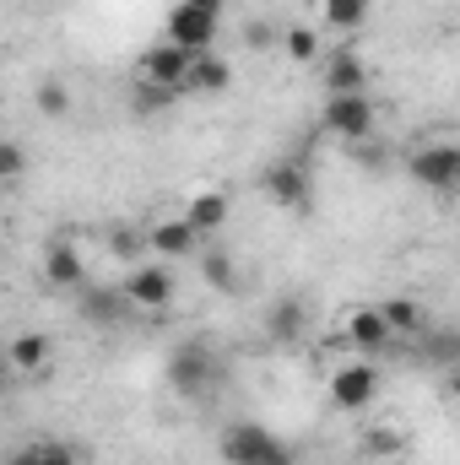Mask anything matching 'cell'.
<instances>
[{"instance_id": "cell-1", "label": "cell", "mask_w": 460, "mask_h": 465, "mask_svg": "<svg viewBox=\"0 0 460 465\" xmlns=\"http://www.w3.org/2000/svg\"><path fill=\"white\" fill-rule=\"evenodd\" d=\"M217 450H223L228 465H298V455L271 428H260V422H233L228 433L217 439Z\"/></svg>"}, {"instance_id": "cell-2", "label": "cell", "mask_w": 460, "mask_h": 465, "mask_svg": "<svg viewBox=\"0 0 460 465\" xmlns=\"http://www.w3.org/2000/svg\"><path fill=\"white\" fill-rule=\"evenodd\" d=\"M168 384H174V395H185V401L206 395V390L217 384V351H212V341L190 336V341H179V347L168 351Z\"/></svg>"}, {"instance_id": "cell-3", "label": "cell", "mask_w": 460, "mask_h": 465, "mask_svg": "<svg viewBox=\"0 0 460 465\" xmlns=\"http://www.w3.org/2000/svg\"><path fill=\"white\" fill-rule=\"evenodd\" d=\"M406 173H412V184H423V190L455 195V190H460V146H455V141L417 146V152L406 157Z\"/></svg>"}, {"instance_id": "cell-4", "label": "cell", "mask_w": 460, "mask_h": 465, "mask_svg": "<svg viewBox=\"0 0 460 465\" xmlns=\"http://www.w3.org/2000/svg\"><path fill=\"white\" fill-rule=\"evenodd\" d=\"M260 190H265L282 212H309V206H315V173H309L304 157H282V163H271L265 179H260Z\"/></svg>"}, {"instance_id": "cell-5", "label": "cell", "mask_w": 460, "mask_h": 465, "mask_svg": "<svg viewBox=\"0 0 460 465\" xmlns=\"http://www.w3.org/2000/svg\"><path fill=\"white\" fill-rule=\"evenodd\" d=\"M320 124L331 130V135H342V141H368L374 135V104H368V93H346V98H325V109H320Z\"/></svg>"}, {"instance_id": "cell-6", "label": "cell", "mask_w": 460, "mask_h": 465, "mask_svg": "<svg viewBox=\"0 0 460 465\" xmlns=\"http://www.w3.org/2000/svg\"><path fill=\"white\" fill-rule=\"evenodd\" d=\"M163 38H174V44L190 49V54H206V49L217 44V11H201V5H190V0H174Z\"/></svg>"}, {"instance_id": "cell-7", "label": "cell", "mask_w": 460, "mask_h": 465, "mask_svg": "<svg viewBox=\"0 0 460 465\" xmlns=\"http://www.w3.org/2000/svg\"><path fill=\"white\" fill-rule=\"evenodd\" d=\"M190 65H195V54L190 49H179L174 38H163V44H152L146 54H141V82H163V87H190Z\"/></svg>"}, {"instance_id": "cell-8", "label": "cell", "mask_w": 460, "mask_h": 465, "mask_svg": "<svg viewBox=\"0 0 460 465\" xmlns=\"http://www.w3.org/2000/svg\"><path fill=\"white\" fill-rule=\"evenodd\" d=\"M125 298H130L135 309H146V314L168 309V303H174V271H168V265H130Z\"/></svg>"}, {"instance_id": "cell-9", "label": "cell", "mask_w": 460, "mask_h": 465, "mask_svg": "<svg viewBox=\"0 0 460 465\" xmlns=\"http://www.w3.org/2000/svg\"><path fill=\"white\" fill-rule=\"evenodd\" d=\"M374 395H379V373L368 362H346V368L331 373V406L363 411V406H374Z\"/></svg>"}, {"instance_id": "cell-10", "label": "cell", "mask_w": 460, "mask_h": 465, "mask_svg": "<svg viewBox=\"0 0 460 465\" xmlns=\"http://www.w3.org/2000/svg\"><path fill=\"white\" fill-rule=\"evenodd\" d=\"M44 282L60 287V292H82V287H87L82 254H76L71 243H49V249H44Z\"/></svg>"}, {"instance_id": "cell-11", "label": "cell", "mask_w": 460, "mask_h": 465, "mask_svg": "<svg viewBox=\"0 0 460 465\" xmlns=\"http://www.w3.org/2000/svg\"><path fill=\"white\" fill-rule=\"evenodd\" d=\"M125 309H135L125 298V287L119 292H109V287H82V320H93L98 331H115L119 320H125Z\"/></svg>"}, {"instance_id": "cell-12", "label": "cell", "mask_w": 460, "mask_h": 465, "mask_svg": "<svg viewBox=\"0 0 460 465\" xmlns=\"http://www.w3.org/2000/svg\"><path fill=\"white\" fill-rule=\"evenodd\" d=\"M346 93H368V71L357 54H325V98H346Z\"/></svg>"}, {"instance_id": "cell-13", "label": "cell", "mask_w": 460, "mask_h": 465, "mask_svg": "<svg viewBox=\"0 0 460 465\" xmlns=\"http://www.w3.org/2000/svg\"><path fill=\"white\" fill-rule=\"evenodd\" d=\"M304 320H309V314H304V298L287 292V298H276V303L265 309V336L282 341V347H293V341L304 336Z\"/></svg>"}, {"instance_id": "cell-14", "label": "cell", "mask_w": 460, "mask_h": 465, "mask_svg": "<svg viewBox=\"0 0 460 465\" xmlns=\"http://www.w3.org/2000/svg\"><path fill=\"white\" fill-rule=\"evenodd\" d=\"M346 341L357 351H379L390 341V320H385L379 309H352V314H346Z\"/></svg>"}, {"instance_id": "cell-15", "label": "cell", "mask_w": 460, "mask_h": 465, "mask_svg": "<svg viewBox=\"0 0 460 465\" xmlns=\"http://www.w3.org/2000/svg\"><path fill=\"white\" fill-rule=\"evenodd\" d=\"M185 223L195 232H217L228 223V195H223V190H195L190 206H185Z\"/></svg>"}, {"instance_id": "cell-16", "label": "cell", "mask_w": 460, "mask_h": 465, "mask_svg": "<svg viewBox=\"0 0 460 465\" xmlns=\"http://www.w3.org/2000/svg\"><path fill=\"white\" fill-rule=\"evenodd\" d=\"M146 238H152V249H157L163 260H179V254H190V249H195V238H201V232L179 217V223H157V228H146Z\"/></svg>"}, {"instance_id": "cell-17", "label": "cell", "mask_w": 460, "mask_h": 465, "mask_svg": "<svg viewBox=\"0 0 460 465\" xmlns=\"http://www.w3.org/2000/svg\"><path fill=\"white\" fill-rule=\"evenodd\" d=\"M315 11H320V22H325V27L352 33V27H363V22H368L374 0H315Z\"/></svg>"}, {"instance_id": "cell-18", "label": "cell", "mask_w": 460, "mask_h": 465, "mask_svg": "<svg viewBox=\"0 0 460 465\" xmlns=\"http://www.w3.org/2000/svg\"><path fill=\"white\" fill-rule=\"evenodd\" d=\"M228 82H233L228 60H217V54L206 49V54H195V65H190V87H185V93H228Z\"/></svg>"}, {"instance_id": "cell-19", "label": "cell", "mask_w": 460, "mask_h": 465, "mask_svg": "<svg viewBox=\"0 0 460 465\" xmlns=\"http://www.w3.org/2000/svg\"><path fill=\"white\" fill-rule=\"evenodd\" d=\"M379 314L390 320V336H423V331H428V314H423L412 298H385Z\"/></svg>"}, {"instance_id": "cell-20", "label": "cell", "mask_w": 460, "mask_h": 465, "mask_svg": "<svg viewBox=\"0 0 460 465\" xmlns=\"http://www.w3.org/2000/svg\"><path fill=\"white\" fill-rule=\"evenodd\" d=\"M11 465H82L76 460V450L71 444H60V439H38V444H22Z\"/></svg>"}, {"instance_id": "cell-21", "label": "cell", "mask_w": 460, "mask_h": 465, "mask_svg": "<svg viewBox=\"0 0 460 465\" xmlns=\"http://www.w3.org/2000/svg\"><path fill=\"white\" fill-rule=\"evenodd\" d=\"M11 368L16 373H49V336H16L11 341Z\"/></svg>"}, {"instance_id": "cell-22", "label": "cell", "mask_w": 460, "mask_h": 465, "mask_svg": "<svg viewBox=\"0 0 460 465\" xmlns=\"http://www.w3.org/2000/svg\"><path fill=\"white\" fill-rule=\"evenodd\" d=\"M423 357L439 362V368H460V331H450V325L423 331Z\"/></svg>"}, {"instance_id": "cell-23", "label": "cell", "mask_w": 460, "mask_h": 465, "mask_svg": "<svg viewBox=\"0 0 460 465\" xmlns=\"http://www.w3.org/2000/svg\"><path fill=\"white\" fill-rule=\"evenodd\" d=\"M185 93L179 87H163V82H141L135 87V114H163V109H174Z\"/></svg>"}, {"instance_id": "cell-24", "label": "cell", "mask_w": 460, "mask_h": 465, "mask_svg": "<svg viewBox=\"0 0 460 465\" xmlns=\"http://www.w3.org/2000/svg\"><path fill=\"white\" fill-rule=\"evenodd\" d=\"M282 49H287V60H298V65L320 60V38H315L309 27H287V33H282Z\"/></svg>"}, {"instance_id": "cell-25", "label": "cell", "mask_w": 460, "mask_h": 465, "mask_svg": "<svg viewBox=\"0 0 460 465\" xmlns=\"http://www.w3.org/2000/svg\"><path fill=\"white\" fill-rule=\"evenodd\" d=\"M401 428H368L363 433V455H374V460H385V455H401Z\"/></svg>"}, {"instance_id": "cell-26", "label": "cell", "mask_w": 460, "mask_h": 465, "mask_svg": "<svg viewBox=\"0 0 460 465\" xmlns=\"http://www.w3.org/2000/svg\"><path fill=\"white\" fill-rule=\"evenodd\" d=\"M109 249H115V260H135L141 249H152V238L141 228H115L109 232Z\"/></svg>"}, {"instance_id": "cell-27", "label": "cell", "mask_w": 460, "mask_h": 465, "mask_svg": "<svg viewBox=\"0 0 460 465\" xmlns=\"http://www.w3.org/2000/svg\"><path fill=\"white\" fill-rule=\"evenodd\" d=\"M22 173H27V152H22V141H5L0 146V179L5 184H22Z\"/></svg>"}, {"instance_id": "cell-28", "label": "cell", "mask_w": 460, "mask_h": 465, "mask_svg": "<svg viewBox=\"0 0 460 465\" xmlns=\"http://www.w3.org/2000/svg\"><path fill=\"white\" fill-rule=\"evenodd\" d=\"M206 282H212L217 292H233V287H238V271H233L228 254H206Z\"/></svg>"}, {"instance_id": "cell-29", "label": "cell", "mask_w": 460, "mask_h": 465, "mask_svg": "<svg viewBox=\"0 0 460 465\" xmlns=\"http://www.w3.org/2000/svg\"><path fill=\"white\" fill-rule=\"evenodd\" d=\"M38 109H44L49 119H60L65 109H71V93H65L60 82H44V87H38Z\"/></svg>"}, {"instance_id": "cell-30", "label": "cell", "mask_w": 460, "mask_h": 465, "mask_svg": "<svg viewBox=\"0 0 460 465\" xmlns=\"http://www.w3.org/2000/svg\"><path fill=\"white\" fill-rule=\"evenodd\" d=\"M244 38H249V44H260V49H265V44H271V27H265V22H249V27H244Z\"/></svg>"}, {"instance_id": "cell-31", "label": "cell", "mask_w": 460, "mask_h": 465, "mask_svg": "<svg viewBox=\"0 0 460 465\" xmlns=\"http://www.w3.org/2000/svg\"><path fill=\"white\" fill-rule=\"evenodd\" d=\"M190 5H201V11H217V16L228 11V0H190Z\"/></svg>"}, {"instance_id": "cell-32", "label": "cell", "mask_w": 460, "mask_h": 465, "mask_svg": "<svg viewBox=\"0 0 460 465\" xmlns=\"http://www.w3.org/2000/svg\"><path fill=\"white\" fill-rule=\"evenodd\" d=\"M450 395L460 401V368H450Z\"/></svg>"}]
</instances>
